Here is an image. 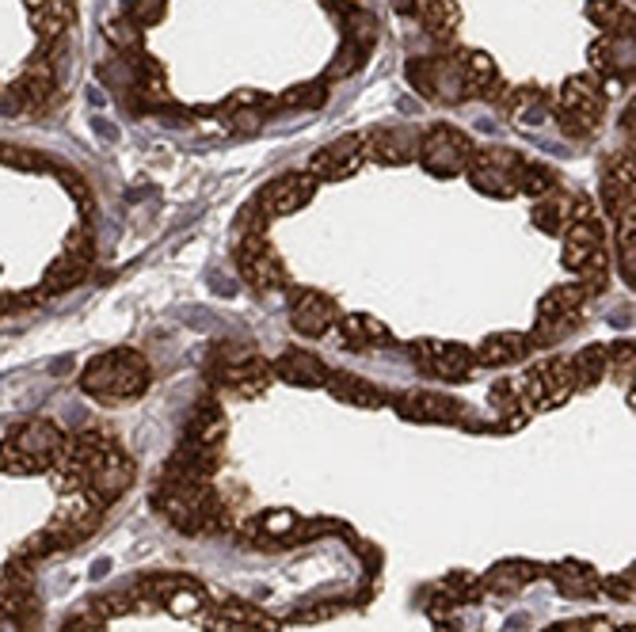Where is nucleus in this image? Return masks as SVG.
I'll return each mask as SVG.
<instances>
[{"label":"nucleus","instance_id":"nucleus-19","mask_svg":"<svg viewBox=\"0 0 636 632\" xmlns=\"http://www.w3.org/2000/svg\"><path fill=\"white\" fill-rule=\"evenodd\" d=\"M603 207L614 221L633 218V160H614L603 176Z\"/></svg>","mask_w":636,"mask_h":632},{"label":"nucleus","instance_id":"nucleus-34","mask_svg":"<svg viewBox=\"0 0 636 632\" xmlns=\"http://www.w3.org/2000/svg\"><path fill=\"white\" fill-rule=\"evenodd\" d=\"M617 267H622V278L633 286L636 278V241H633V218L617 221Z\"/></svg>","mask_w":636,"mask_h":632},{"label":"nucleus","instance_id":"nucleus-29","mask_svg":"<svg viewBox=\"0 0 636 632\" xmlns=\"http://www.w3.org/2000/svg\"><path fill=\"white\" fill-rule=\"evenodd\" d=\"M549 576L556 579L561 594H569V598H587V594H595V587H598V576L583 560L556 563V568H549Z\"/></svg>","mask_w":636,"mask_h":632},{"label":"nucleus","instance_id":"nucleus-25","mask_svg":"<svg viewBox=\"0 0 636 632\" xmlns=\"http://www.w3.org/2000/svg\"><path fill=\"white\" fill-rule=\"evenodd\" d=\"M28 12L42 39H58L73 23V0H28Z\"/></svg>","mask_w":636,"mask_h":632},{"label":"nucleus","instance_id":"nucleus-24","mask_svg":"<svg viewBox=\"0 0 636 632\" xmlns=\"http://www.w3.org/2000/svg\"><path fill=\"white\" fill-rule=\"evenodd\" d=\"M329 392L343 404H355V408H382L385 404V392L366 378H355V373H329Z\"/></svg>","mask_w":636,"mask_h":632},{"label":"nucleus","instance_id":"nucleus-28","mask_svg":"<svg viewBox=\"0 0 636 632\" xmlns=\"http://www.w3.org/2000/svg\"><path fill=\"white\" fill-rule=\"evenodd\" d=\"M538 576H541V568H534V563L503 560L484 576V587H488V591H500V594H519L522 587H526L530 579H538Z\"/></svg>","mask_w":636,"mask_h":632},{"label":"nucleus","instance_id":"nucleus-27","mask_svg":"<svg viewBox=\"0 0 636 632\" xmlns=\"http://www.w3.org/2000/svg\"><path fill=\"white\" fill-rule=\"evenodd\" d=\"M461 73H466V84L472 96H492L500 88V70L496 62L484 54V50H461Z\"/></svg>","mask_w":636,"mask_h":632},{"label":"nucleus","instance_id":"nucleus-35","mask_svg":"<svg viewBox=\"0 0 636 632\" xmlns=\"http://www.w3.org/2000/svg\"><path fill=\"white\" fill-rule=\"evenodd\" d=\"M606 587H609V594H614L617 602H629V598H633V571H622V576L606 579Z\"/></svg>","mask_w":636,"mask_h":632},{"label":"nucleus","instance_id":"nucleus-9","mask_svg":"<svg viewBox=\"0 0 636 632\" xmlns=\"http://www.w3.org/2000/svg\"><path fill=\"white\" fill-rule=\"evenodd\" d=\"M62 450V434H58V426H50L46 420H31L23 431L12 434V442L4 446V461L12 473H28V468H39L46 465L50 457Z\"/></svg>","mask_w":636,"mask_h":632},{"label":"nucleus","instance_id":"nucleus-3","mask_svg":"<svg viewBox=\"0 0 636 632\" xmlns=\"http://www.w3.org/2000/svg\"><path fill=\"white\" fill-rule=\"evenodd\" d=\"M408 81L424 99H431L438 107H458L472 99L466 73H461V57H411L408 62Z\"/></svg>","mask_w":636,"mask_h":632},{"label":"nucleus","instance_id":"nucleus-22","mask_svg":"<svg viewBox=\"0 0 636 632\" xmlns=\"http://www.w3.org/2000/svg\"><path fill=\"white\" fill-rule=\"evenodd\" d=\"M503 110H507V118L511 123H519V126H526V130H538L541 123H545L549 115H553V107L545 104V92L541 88H514V92H507L503 96Z\"/></svg>","mask_w":636,"mask_h":632},{"label":"nucleus","instance_id":"nucleus-36","mask_svg":"<svg viewBox=\"0 0 636 632\" xmlns=\"http://www.w3.org/2000/svg\"><path fill=\"white\" fill-rule=\"evenodd\" d=\"M545 632H587V625H575V621H572V625H553V629H545Z\"/></svg>","mask_w":636,"mask_h":632},{"label":"nucleus","instance_id":"nucleus-18","mask_svg":"<svg viewBox=\"0 0 636 632\" xmlns=\"http://www.w3.org/2000/svg\"><path fill=\"white\" fill-rule=\"evenodd\" d=\"M274 373H279L282 381H290V386H302V389H316L329 381V366L321 362L313 351H302V347H294V351H282L274 358L271 366Z\"/></svg>","mask_w":636,"mask_h":632},{"label":"nucleus","instance_id":"nucleus-11","mask_svg":"<svg viewBox=\"0 0 636 632\" xmlns=\"http://www.w3.org/2000/svg\"><path fill=\"white\" fill-rule=\"evenodd\" d=\"M316 183H321V179L313 172H286V176L271 179V183L260 191V199H256V210H260L263 218H286V213H294L313 202Z\"/></svg>","mask_w":636,"mask_h":632},{"label":"nucleus","instance_id":"nucleus-39","mask_svg":"<svg viewBox=\"0 0 636 632\" xmlns=\"http://www.w3.org/2000/svg\"><path fill=\"white\" fill-rule=\"evenodd\" d=\"M614 632H633V625H617Z\"/></svg>","mask_w":636,"mask_h":632},{"label":"nucleus","instance_id":"nucleus-1","mask_svg":"<svg viewBox=\"0 0 636 632\" xmlns=\"http://www.w3.org/2000/svg\"><path fill=\"white\" fill-rule=\"evenodd\" d=\"M157 503L168 515V523L179 526L184 534H202V529L226 526V510H221L218 495L206 488L202 481H191V476L171 473L168 488L157 495Z\"/></svg>","mask_w":636,"mask_h":632},{"label":"nucleus","instance_id":"nucleus-32","mask_svg":"<svg viewBox=\"0 0 636 632\" xmlns=\"http://www.w3.org/2000/svg\"><path fill=\"white\" fill-rule=\"evenodd\" d=\"M534 225H541V233H549V236L564 233V225H569V199L556 191L541 194L534 207Z\"/></svg>","mask_w":636,"mask_h":632},{"label":"nucleus","instance_id":"nucleus-40","mask_svg":"<svg viewBox=\"0 0 636 632\" xmlns=\"http://www.w3.org/2000/svg\"><path fill=\"white\" fill-rule=\"evenodd\" d=\"M442 632H453V629H442Z\"/></svg>","mask_w":636,"mask_h":632},{"label":"nucleus","instance_id":"nucleus-5","mask_svg":"<svg viewBox=\"0 0 636 632\" xmlns=\"http://www.w3.org/2000/svg\"><path fill=\"white\" fill-rule=\"evenodd\" d=\"M522 168H526V157H519L514 149H503V145H488V149L472 152L466 176L480 194L511 199V194H519Z\"/></svg>","mask_w":636,"mask_h":632},{"label":"nucleus","instance_id":"nucleus-12","mask_svg":"<svg viewBox=\"0 0 636 632\" xmlns=\"http://www.w3.org/2000/svg\"><path fill=\"white\" fill-rule=\"evenodd\" d=\"M411 358L424 373L431 378H442V381H466L472 373V351L461 344H442V339H419L411 344Z\"/></svg>","mask_w":636,"mask_h":632},{"label":"nucleus","instance_id":"nucleus-23","mask_svg":"<svg viewBox=\"0 0 636 632\" xmlns=\"http://www.w3.org/2000/svg\"><path fill=\"white\" fill-rule=\"evenodd\" d=\"M340 331H343V344L351 351H369V347H382L393 339L389 324H382L377 316L355 313V316H340Z\"/></svg>","mask_w":636,"mask_h":632},{"label":"nucleus","instance_id":"nucleus-4","mask_svg":"<svg viewBox=\"0 0 636 632\" xmlns=\"http://www.w3.org/2000/svg\"><path fill=\"white\" fill-rule=\"evenodd\" d=\"M606 115V92L591 73H575L561 84V104H556V118H561L564 134L587 138Z\"/></svg>","mask_w":636,"mask_h":632},{"label":"nucleus","instance_id":"nucleus-20","mask_svg":"<svg viewBox=\"0 0 636 632\" xmlns=\"http://www.w3.org/2000/svg\"><path fill=\"white\" fill-rule=\"evenodd\" d=\"M526 355H530V336H522V331H496V336H488L484 344L477 347L472 362L492 366V370H503V366L522 362Z\"/></svg>","mask_w":636,"mask_h":632},{"label":"nucleus","instance_id":"nucleus-33","mask_svg":"<svg viewBox=\"0 0 636 632\" xmlns=\"http://www.w3.org/2000/svg\"><path fill=\"white\" fill-rule=\"evenodd\" d=\"M324 99H329V88H324L321 81H313V84H298V88H290L274 107H282V110H294V107L313 110V107H324Z\"/></svg>","mask_w":636,"mask_h":632},{"label":"nucleus","instance_id":"nucleus-15","mask_svg":"<svg viewBox=\"0 0 636 632\" xmlns=\"http://www.w3.org/2000/svg\"><path fill=\"white\" fill-rule=\"evenodd\" d=\"M404 420H419V423H461L466 412H461L458 400L442 397V392H404L397 400Z\"/></svg>","mask_w":636,"mask_h":632},{"label":"nucleus","instance_id":"nucleus-13","mask_svg":"<svg viewBox=\"0 0 636 632\" xmlns=\"http://www.w3.org/2000/svg\"><path fill=\"white\" fill-rule=\"evenodd\" d=\"M366 160V138L363 134H343V138H335L332 145H324V149L313 152V160H309V172L316 179H347L358 172V165Z\"/></svg>","mask_w":636,"mask_h":632},{"label":"nucleus","instance_id":"nucleus-37","mask_svg":"<svg viewBox=\"0 0 636 632\" xmlns=\"http://www.w3.org/2000/svg\"><path fill=\"white\" fill-rule=\"evenodd\" d=\"M0 632H20V621H12V618H0Z\"/></svg>","mask_w":636,"mask_h":632},{"label":"nucleus","instance_id":"nucleus-10","mask_svg":"<svg viewBox=\"0 0 636 632\" xmlns=\"http://www.w3.org/2000/svg\"><path fill=\"white\" fill-rule=\"evenodd\" d=\"M213 373H218V381L233 392V397L252 400V397H260V392H268L274 370H271L268 358H260L252 351H240V355L226 351V355H221V362L213 366Z\"/></svg>","mask_w":636,"mask_h":632},{"label":"nucleus","instance_id":"nucleus-26","mask_svg":"<svg viewBox=\"0 0 636 632\" xmlns=\"http://www.w3.org/2000/svg\"><path fill=\"white\" fill-rule=\"evenodd\" d=\"M411 12L419 15V23H424L435 39H453V31L461 28V12L453 0H416Z\"/></svg>","mask_w":636,"mask_h":632},{"label":"nucleus","instance_id":"nucleus-8","mask_svg":"<svg viewBox=\"0 0 636 632\" xmlns=\"http://www.w3.org/2000/svg\"><path fill=\"white\" fill-rule=\"evenodd\" d=\"M237 271L248 286L256 289H279L286 286V267H282L279 252L271 247L268 236L260 229H248L237 244Z\"/></svg>","mask_w":636,"mask_h":632},{"label":"nucleus","instance_id":"nucleus-38","mask_svg":"<svg viewBox=\"0 0 636 632\" xmlns=\"http://www.w3.org/2000/svg\"><path fill=\"white\" fill-rule=\"evenodd\" d=\"M15 305V297H8V294H0V313H8Z\"/></svg>","mask_w":636,"mask_h":632},{"label":"nucleus","instance_id":"nucleus-31","mask_svg":"<svg viewBox=\"0 0 636 632\" xmlns=\"http://www.w3.org/2000/svg\"><path fill=\"white\" fill-rule=\"evenodd\" d=\"M609 347H583L580 355L569 358L572 362V378H575V389H583V386H595L598 378L609 370Z\"/></svg>","mask_w":636,"mask_h":632},{"label":"nucleus","instance_id":"nucleus-2","mask_svg":"<svg viewBox=\"0 0 636 632\" xmlns=\"http://www.w3.org/2000/svg\"><path fill=\"white\" fill-rule=\"evenodd\" d=\"M81 386H84V392H92V397H100V400H131L149 386V362H145L137 351L118 347V351L92 358Z\"/></svg>","mask_w":636,"mask_h":632},{"label":"nucleus","instance_id":"nucleus-17","mask_svg":"<svg viewBox=\"0 0 636 632\" xmlns=\"http://www.w3.org/2000/svg\"><path fill=\"white\" fill-rule=\"evenodd\" d=\"M88 263H92V241H88V233H73V236H69V244H65V252L58 255V263L50 267L46 289H69V286H76V282L84 278V271H88Z\"/></svg>","mask_w":636,"mask_h":632},{"label":"nucleus","instance_id":"nucleus-14","mask_svg":"<svg viewBox=\"0 0 636 632\" xmlns=\"http://www.w3.org/2000/svg\"><path fill=\"white\" fill-rule=\"evenodd\" d=\"M335 320H340L335 302L329 294H321V289H298L294 302H290V324H294V331H302L309 339L329 336Z\"/></svg>","mask_w":636,"mask_h":632},{"label":"nucleus","instance_id":"nucleus-6","mask_svg":"<svg viewBox=\"0 0 636 632\" xmlns=\"http://www.w3.org/2000/svg\"><path fill=\"white\" fill-rule=\"evenodd\" d=\"M472 152H477V145H472L469 134H461L458 126H431V130L419 138L416 160L431 176L453 179V176H461L469 168Z\"/></svg>","mask_w":636,"mask_h":632},{"label":"nucleus","instance_id":"nucleus-16","mask_svg":"<svg viewBox=\"0 0 636 632\" xmlns=\"http://www.w3.org/2000/svg\"><path fill=\"white\" fill-rule=\"evenodd\" d=\"M271 107H274V99L263 96V92H237V96H229L226 104H221L218 115L233 134H256Z\"/></svg>","mask_w":636,"mask_h":632},{"label":"nucleus","instance_id":"nucleus-21","mask_svg":"<svg viewBox=\"0 0 636 632\" xmlns=\"http://www.w3.org/2000/svg\"><path fill=\"white\" fill-rule=\"evenodd\" d=\"M416 149H419V134L416 130H377L374 138H366V157L382 160V165H408L416 160Z\"/></svg>","mask_w":636,"mask_h":632},{"label":"nucleus","instance_id":"nucleus-7","mask_svg":"<svg viewBox=\"0 0 636 632\" xmlns=\"http://www.w3.org/2000/svg\"><path fill=\"white\" fill-rule=\"evenodd\" d=\"M522 397H526L530 408H556L575 392V378H572V362L561 355L541 358L538 366H530L519 381Z\"/></svg>","mask_w":636,"mask_h":632},{"label":"nucleus","instance_id":"nucleus-30","mask_svg":"<svg viewBox=\"0 0 636 632\" xmlns=\"http://www.w3.org/2000/svg\"><path fill=\"white\" fill-rule=\"evenodd\" d=\"M591 20L606 31L609 39H633V12L617 0H591Z\"/></svg>","mask_w":636,"mask_h":632}]
</instances>
